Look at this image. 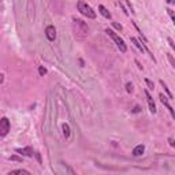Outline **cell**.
Returning <instances> with one entry per match:
<instances>
[{
    "label": "cell",
    "instance_id": "cell-2",
    "mask_svg": "<svg viewBox=\"0 0 175 175\" xmlns=\"http://www.w3.org/2000/svg\"><path fill=\"white\" fill-rule=\"evenodd\" d=\"M77 7H78V11H80L82 15L88 16V18H90V19H94L96 18V12L93 11V8H92L90 6H88V3L78 2L77 3Z\"/></svg>",
    "mask_w": 175,
    "mask_h": 175
},
{
    "label": "cell",
    "instance_id": "cell-4",
    "mask_svg": "<svg viewBox=\"0 0 175 175\" xmlns=\"http://www.w3.org/2000/svg\"><path fill=\"white\" fill-rule=\"evenodd\" d=\"M10 131V121L8 118H2L0 119V137H4Z\"/></svg>",
    "mask_w": 175,
    "mask_h": 175
},
{
    "label": "cell",
    "instance_id": "cell-3",
    "mask_svg": "<svg viewBox=\"0 0 175 175\" xmlns=\"http://www.w3.org/2000/svg\"><path fill=\"white\" fill-rule=\"evenodd\" d=\"M105 33L108 34L109 37H111L112 40L115 41V44H116V47L119 48V49H121V52H126V51H127V47H126V44H125V41H123L121 37L118 36V34H116L115 32H112L111 29H105Z\"/></svg>",
    "mask_w": 175,
    "mask_h": 175
},
{
    "label": "cell",
    "instance_id": "cell-9",
    "mask_svg": "<svg viewBox=\"0 0 175 175\" xmlns=\"http://www.w3.org/2000/svg\"><path fill=\"white\" fill-rule=\"evenodd\" d=\"M144 150H145V146L144 145H137L134 149H133V155L134 156H141L144 153Z\"/></svg>",
    "mask_w": 175,
    "mask_h": 175
},
{
    "label": "cell",
    "instance_id": "cell-8",
    "mask_svg": "<svg viewBox=\"0 0 175 175\" xmlns=\"http://www.w3.org/2000/svg\"><path fill=\"white\" fill-rule=\"evenodd\" d=\"M159 97H160V101H162L163 104L167 107V109H168V111H170L171 116H175V114H174V109H173V107H171V105L168 104V100H167V97H166V96H164L163 93H160V96H159Z\"/></svg>",
    "mask_w": 175,
    "mask_h": 175
},
{
    "label": "cell",
    "instance_id": "cell-14",
    "mask_svg": "<svg viewBox=\"0 0 175 175\" xmlns=\"http://www.w3.org/2000/svg\"><path fill=\"white\" fill-rule=\"evenodd\" d=\"M160 84H162V85H163V88H164V90H166V92H167V94H168V97H170V99H173V93H171V92H170V89H168V88H167V85H166V84H164V81H160Z\"/></svg>",
    "mask_w": 175,
    "mask_h": 175
},
{
    "label": "cell",
    "instance_id": "cell-15",
    "mask_svg": "<svg viewBox=\"0 0 175 175\" xmlns=\"http://www.w3.org/2000/svg\"><path fill=\"white\" fill-rule=\"evenodd\" d=\"M39 74H40V75H45V74H47V68L43 67V66H40V67H39Z\"/></svg>",
    "mask_w": 175,
    "mask_h": 175
},
{
    "label": "cell",
    "instance_id": "cell-6",
    "mask_svg": "<svg viewBox=\"0 0 175 175\" xmlns=\"http://www.w3.org/2000/svg\"><path fill=\"white\" fill-rule=\"evenodd\" d=\"M145 96H146V101H148V105H149L150 112H152V114H155V112H156V105H155V101H153L152 96L149 94L148 90H145Z\"/></svg>",
    "mask_w": 175,
    "mask_h": 175
},
{
    "label": "cell",
    "instance_id": "cell-12",
    "mask_svg": "<svg viewBox=\"0 0 175 175\" xmlns=\"http://www.w3.org/2000/svg\"><path fill=\"white\" fill-rule=\"evenodd\" d=\"M62 127H63V134H64V137H66V138H68V137H70V127H68V125H66V123H64Z\"/></svg>",
    "mask_w": 175,
    "mask_h": 175
},
{
    "label": "cell",
    "instance_id": "cell-18",
    "mask_svg": "<svg viewBox=\"0 0 175 175\" xmlns=\"http://www.w3.org/2000/svg\"><path fill=\"white\" fill-rule=\"evenodd\" d=\"M112 25H114V27H116V29H119V30H122V26L119 25V23H116V22H112Z\"/></svg>",
    "mask_w": 175,
    "mask_h": 175
},
{
    "label": "cell",
    "instance_id": "cell-13",
    "mask_svg": "<svg viewBox=\"0 0 175 175\" xmlns=\"http://www.w3.org/2000/svg\"><path fill=\"white\" fill-rule=\"evenodd\" d=\"M131 41H133V43H134V45H136L137 48H138V49L141 51V52H144V48H142V45H141V44L138 43V40H137V39H134V37H133V39H131Z\"/></svg>",
    "mask_w": 175,
    "mask_h": 175
},
{
    "label": "cell",
    "instance_id": "cell-1",
    "mask_svg": "<svg viewBox=\"0 0 175 175\" xmlns=\"http://www.w3.org/2000/svg\"><path fill=\"white\" fill-rule=\"evenodd\" d=\"M73 30H74L75 37H77L78 40H84L89 33V27L86 23H85L84 21L77 19V18H73Z\"/></svg>",
    "mask_w": 175,
    "mask_h": 175
},
{
    "label": "cell",
    "instance_id": "cell-10",
    "mask_svg": "<svg viewBox=\"0 0 175 175\" xmlns=\"http://www.w3.org/2000/svg\"><path fill=\"white\" fill-rule=\"evenodd\" d=\"M8 175H32L27 170H12L10 171Z\"/></svg>",
    "mask_w": 175,
    "mask_h": 175
},
{
    "label": "cell",
    "instance_id": "cell-7",
    "mask_svg": "<svg viewBox=\"0 0 175 175\" xmlns=\"http://www.w3.org/2000/svg\"><path fill=\"white\" fill-rule=\"evenodd\" d=\"M16 152L21 153V155H25V156H29V157H33L34 156V150L32 146H26L23 149H16Z\"/></svg>",
    "mask_w": 175,
    "mask_h": 175
},
{
    "label": "cell",
    "instance_id": "cell-21",
    "mask_svg": "<svg viewBox=\"0 0 175 175\" xmlns=\"http://www.w3.org/2000/svg\"><path fill=\"white\" fill-rule=\"evenodd\" d=\"M170 145L174 146V140H173V138H170Z\"/></svg>",
    "mask_w": 175,
    "mask_h": 175
},
{
    "label": "cell",
    "instance_id": "cell-5",
    "mask_svg": "<svg viewBox=\"0 0 175 175\" xmlns=\"http://www.w3.org/2000/svg\"><path fill=\"white\" fill-rule=\"evenodd\" d=\"M45 36H47V39L49 40V41H53L55 39H56V29H55V26H52V25L47 26Z\"/></svg>",
    "mask_w": 175,
    "mask_h": 175
},
{
    "label": "cell",
    "instance_id": "cell-11",
    "mask_svg": "<svg viewBox=\"0 0 175 175\" xmlns=\"http://www.w3.org/2000/svg\"><path fill=\"white\" fill-rule=\"evenodd\" d=\"M99 10H100V12H101V15H103V16H105L107 19H111V14H109V11H108V10L105 8V7L103 6V4L99 6Z\"/></svg>",
    "mask_w": 175,
    "mask_h": 175
},
{
    "label": "cell",
    "instance_id": "cell-17",
    "mask_svg": "<svg viewBox=\"0 0 175 175\" xmlns=\"http://www.w3.org/2000/svg\"><path fill=\"white\" fill-rule=\"evenodd\" d=\"M145 82H146V85H148V86L150 88V89H153L155 86H153V82L152 81H149V80H145Z\"/></svg>",
    "mask_w": 175,
    "mask_h": 175
},
{
    "label": "cell",
    "instance_id": "cell-20",
    "mask_svg": "<svg viewBox=\"0 0 175 175\" xmlns=\"http://www.w3.org/2000/svg\"><path fill=\"white\" fill-rule=\"evenodd\" d=\"M168 59H170V62H171V64H173V66H175V63H174V59H173V56H171V55H168Z\"/></svg>",
    "mask_w": 175,
    "mask_h": 175
},
{
    "label": "cell",
    "instance_id": "cell-19",
    "mask_svg": "<svg viewBox=\"0 0 175 175\" xmlns=\"http://www.w3.org/2000/svg\"><path fill=\"white\" fill-rule=\"evenodd\" d=\"M168 43H170L171 48H175V45H174V41H173V39H170V37H168Z\"/></svg>",
    "mask_w": 175,
    "mask_h": 175
},
{
    "label": "cell",
    "instance_id": "cell-16",
    "mask_svg": "<svg viewBox=\"0 0 175 175\" xmlns=\"http://www.w3.org/2000/svg\"><path fill=\"white\" fill-rule=\"evenodd\" d=\"M126 90H127L129 93H131V92H133V84H131V82L126 84Z\"/></svg>",
    "mask_w": 175,
    "mask_h": 175
}]
</instances>
